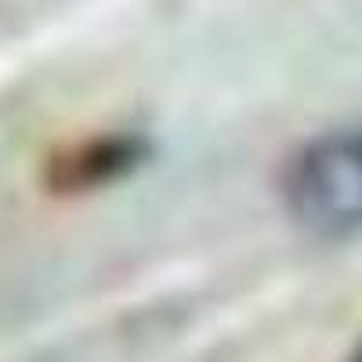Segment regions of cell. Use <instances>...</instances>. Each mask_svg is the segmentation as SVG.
<instances>
[{"instance_id":"1","label":"cell","mask_w":362,"mask_h":362,"mask_svg":"<svg viewBox=\"0 0 362 362\" xmlns=\"http://www.w3.org/2000/svg\"><path fill=\"white\" fill-rule=\"evenodd\" d=\"M279 199L312 239L341 243L362 235V119L300 141L279 170Z\"/></svg>"},{"instance_id":"2","label":"cell","mask_w":362,"mask_h":362,"mask_svg":"<svg viewBox=\"0 0 362 362\" xmlns=\"http://www.w3.org/2000/svg\"><path fill=\"white\" fill-rule=\"evenodd\" d=\"M153 156V141L141 131H98L73 138L44 160L40 185L58 199H76L112 189L141 170Z\"/></svg>"},{"instance_id":"3","label":"cell","mask_w":362,"mask_h":362,"mask_svg":"<svg viewBox=\"0 0 362 362\" xmlns=\"http://www.w3.org/2000/svg\"><path fill=\"white\" fill-rule=\"evenodd\" d=\"M348 362H362V341H358V344H355V351H351V355H348Z\"/></svg>"}]
</instances>
